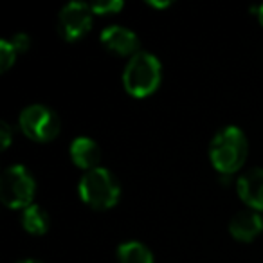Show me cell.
I'll return each mask as SVG.
<instances>
[{
	"instance_id": "6da1fadb",
	"label": "cell",
	"mask_w": 263,
	"mask_h": 263,
	"mask_svg": "<svg viewBox=\"0 0 263 263\" xmlns=\"http://www.w3.org/2000/svg\"><path fill=\"white\" fill-rule=\"evenodd\" d=\"M249 144L238 126H226L209 143V159L213 168L222 175H233L243 166Z\"/></svg>"
},
{
	"instance_id": "7a4b0ae2",
	"label": "cell",
	"mask_w": 263,
	"mask_h": 263,
	"mask_svg": "<svg viewBox=\"0 0 263 263\" xmlns=\"http://www.w3.org/2000/svg\"><path fill=\"white\" fill-rule=\"evenodd\" d=\"M162 80V65L152 52L139 51L128 60L123 72V87L134 98H148L159 88Z\"/></svg>"
},
{
	"instance_id": "3957f363",
	"label": "cell",
	"mask_w": 263,
	"mask_h": 263,
	"mask_svg": "<svg viewBox=\"0 0 263 263\" xmlns=\"http://www.w3.org/2000/svg\"><path fill=\"white\" fill-rule=\"evenodd\" d=\"M81 200L94 209H110L121 198V184L106 168L87 172L78 184Z\"/></svg>"
},
{
	"instance_id": "277c9868",
	"label": "cell",
	"mask_w": 263,
	"mask_h": 263,
	"mask_svg": "<svg viewBox=\"0 0 263 263\" xmlns=\"http://www.w3.org/2000/svg\"><path fill=\"white\" fill-rule=\"evenodd\" d=\"M36 180L22 164L9 166L0 177V200L9 209H26L33 205Z\"/></svg>"
},
{
	"instance_id": "5b68a950",
	"label": "cell",
	"mask_w": 263,
	"mask_h": 263,
	"mask_svg": "<svg viewBox=\"0 0 263 263\" xmlns=\"http://www.w3.org/2000/svg\"><path fill=\"white\" fill-rule=\"evenodd\" d=\"M20 130L34 143H49L60 134V117L45 105H29L20 112Z\"/></svg>"
},
{
	"instance_id": "8992f818",
	"label": "cell",
	"mask_w": 263,
	"mask_h": 263,
	"mask_svg": "<svg viewBox=\"0 0 263 263\" xmlns=\"http://www.w3.org/2000/svg\"><path fill=\"white\" fill-rule=\"evenodd\" d=\"M94 11L90 4L85 2H70L58 15V33L63 40L78 42L90 31Z\"/></svg>"
},
{
	"instance_id": "52a82bcc",
	"label": "cell",
	"mask_w": 263,
	"mask_h": 263,
	"mask_svg": "<svg viewBox=\"0 0 263 263\" xmlns=\"http://www.w3.org/2000/svg\"><path fill=\"white\" fill-rule=\"evenodd\" d=\"M101 45L106 51L114 52L117 56H136L139 52V36L132 29L123 26H110L99 36Z\"/></svg>"
},
{
	"instance_id": "ba28073f",
	"label": "cell",
	"mask_w": 263,
	"mask_h": 263,
	"mask_svg": "<svg viewBox=\"0 0 263 263\" xmlns=\"http://www.w3.org/2000/svg\"><path fill=\"white\" fill-rule=\"evenodd\" d=\"M236 191L252 211H263V168L249 170L240 175L236 180Z\"/></svg>"
},
{
	"instance_id": "9c48e42d",
	"label": "cell",
	"mask_w": 263,
	"mask_h": 263,
	"mask_svg": "<svg viewBox=\"0 0 263 263\" xmlns=\"http://www.w3.org/2000/svg\"><path fill=\"white\" fill-rule=\"evenodd\" d=\"M70 159L78 168L85 170V172H90V170L99 168V162H101V148L90 137H76V139L70 143Z\"/></svg>"
},
{
	"instance_id": "30bf717a",
	"label": "cell",
	"mask_w": 263,
	"mask_h": 263,
	"mask_svg": "<svg viewBox=\"0 0 263 263\" xmlns=\"http://www.w3.org/2000/svg\"><path fill=\"white\" fill-rule=\"evenodd\" d=\"M263 231V218L258 211H240L229 223V233L238 241H252Z\"/></svg>"
},
{
	"instance_id": "8fae6325",
	"label": "cell",
	"mask_w": 263,
	"mask_h": 263,
	"mask_svg": "<svg viewBox=\"0 0 263 263\" xmlns=\"http://www.w3.org/2000/svg\"><path fill=\"white\" fill-rule=\"evenodd\" d=\"M22 227L29 234L42 236V234L47 233L49 227H51V218H49V213L38 204L29 205V208H26L22 211Z\"/></svg>"
},
{
	"instance_id": "7c38bea8",
	"label": "cell",
	"mask_w": 263,
	"mask_h": 263,
	"mask_svg": "<svg viewBox=\"0 0 263 263\" xmlns=\"http://www.w3.org/2000/svg\"><path fill=\"white\" fill-rule=\"evenodd\" d=\"M119 263H154V252L136 240L124 241L117 247Z\"/></svg>"
},
{
	"instance_id": "4fadbf2b",
	"label": "cell",
	"mask_w": 263,
	"mask_h": 263,
	"mask_svg": "<svg viewBox=\"0 0 263 263\" xmlns=\"http://www.w3.org/2000/svg\"><path fill=\"white\" fill-rule=\"evenodd\" d=\"M16 49L11 45L9 40H2L0 42V70L2 72H8L16 62Z\"/></svg>"
},
{
	"instance_id": "5bb4252c",
	"label": "cell",
	"mask_w": 263,
	"mask_h": 263,
	"mask_svg": "<svg viewBox=\"0 0 263 263\" xmlns=\"http://www.w3.org/2000/svg\"><path fill=\"white\" fill-rule=\"evenodd\" d=\"M123 0H103V2H94L90 4L94 15H116L123 9Z\"/></svg>"
},
{
	"instance_id": "9a60e30c",
	"label": "cell",
	"mask_w": 263,
	"mask_h": 263,
	"mask_svg": "<svg viewBox=\"0 0 263 263\" xmlns=\"http://www.w3.org/2000/svg\"><path fill=\"white\" fill-rule=\"evenodd\" d=\"M9 42H11V45L16 49V52H18V54H20V52H26L27 49L31 47V38L27 36L26 33H16V34H13L11 40H9Z\"/></svg>"
},
{
	"instance_id": "2e32d148",
	"label": "cell",
	"mask_w": 263,
	"mask_h": 263,
	"mask_svg": "<svg viewBox=\"0 0 263 263\" xmlns=\"http://www.w3.org/2000/svg\"><path fill=\"white\" fill-rule=\"evenodd\" d=\"M11 139H13L11 126H9L6 121H2V123H0V143H2V150L9 148V144H11Z\"/></svg>"
},
{
	"instance_id": "e0dca14e",
	"label": "cell",
	"mask_w": 263,
	"mask_h": 263,
	"mask_svg": "<svg viewBox=\"0 0 263 263\" xmlns=\"http://www.w3.org/2000/svg\"><path fill=\"white\" fill-rule=\"evenodd\" d=\"M148 4L152 6V8H168V6H172V2H168V0H164V2H154V0H150V2H148Z\"/></svg>"
},
{
	"instance_id": "ac0fdd59",
	"label": "cell",
	"mask_w": 263,
	"mask_h": 263,
	"mask_svg": "<svg viewBox=\"0 0 263 263\" xmlns=\"http://www.w3.org/2000/svg\"><path fill=\"white\" fill-rule=\"evenodd\" d=\"M256 15H258V20H259V24L263 26V4L259 6L258 9H256Z\"/></svg>"
},
{
	"instance_id": "d6986e66",
	"label": "cell",
	"mask_w": 263,
	"mask_h": 263,
	"mask_svg": "<svg viewBox=\"0 0 263 263\" xmlns=\"http://www.w3.org/2000/svg\"><path fill=\"white\" fill-rule=\"evenodd\" d=\"M16 263H44V261L34 259V258H27V259H20V261H16Z\"/></svg>"
}]
</instances>
